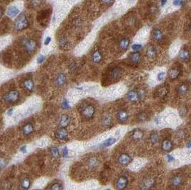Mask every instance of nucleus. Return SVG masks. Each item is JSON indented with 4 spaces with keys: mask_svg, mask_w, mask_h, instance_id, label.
<instances>
[{
    "mask_svg": "<svg viewBox=\"0 0 191 190\" xmlns=\"http://www.w3.org/2000/svg\"><path fill=\"white\" fill-rule=\"evenodd\" d=\"M29 25H30V21L27 17L24 14L19 15L14 22V28L17 31L26 30Z\"/></svg>",
    "mask_w": 191,
    "mask_h": 190,
    "instance_id": "nucleus-1",
    "label": "nucleus"
},
{
    "mask_svg": "<svg viewBox=\"0 0 191 190\" xmlns=\"http://www.w3.org/2000/svg\"><path fill=\"white\" fill-rule=\"evenodd\" d=\"M23 49L27 54H32L36 52L37 49V42L35 39L29 38L23 39L22 41Z\"/></svg>",
    "mask_w": 191,
    "mask_h": 190,
    "instance_id": "nucleus-2",
    "label": "nucleus"
},
{
    "mask_svg": "<svg viewBox=\"0 0 191 190\" xmlns=\"http://www.w3.org/2000/svg\"><path fill=\"white\" fill-rule=\"evenodd\" d=\"M20 98V94L18 90H13L4 94L2 97L3 100L7 104H14L17 103Z\"/></svg>",
    "mask_w": 191,
    "mask_h": 190,
    "instance_id": "nucleus-3",
    "label": "nucleus"
},
{
    "mask_svg": "<svg viewBox=\"0 0 191 190\" xmlns=\"http://www.w3.org/2000/svg\"><path fill=\"white\" fill-rule=\"evenodd\" d=\"M145 96V92L143 90H132L129 91L127 95V97L128 100L132 103H137L139 101L143 100Z\"/></svg>",
    "mask_w": 191,
    "mask_h": 190,
    "instance_id": "nucleus-4",
    "label": "nucleus"
},
{
    "mask_svg": "<svg viewBox=\"0 0 191 190\" xmlns=\"http://www.w3.org/2000/svg\"><path fill=\"white\" fill-rule=\"evenodd\" d=\"M95 114V108L93 105L88 104L85 105L81 109V114L83 117L85 119H92L93 118L94 115Z\"/></svg>",
    "mask_w": 191,
    "mask_h": 190,
    "instance_id": "nucleus-5",
    "label": "nucleus"
},
{
    "mask_svg": "<svg viewBox=\"0 0 191 190\" xmlns=\"http://www.w3.org/2000/svg\"><path fill=\"white\" fill-rule=\"evenodd\" d=\"M156 184V179L153 177H147L143 179L140 184L141 190H151Z\"/></svg>",
    "mask_w": 191,
    "mask_h": 190,
    "instance_id": "nucleus-6",
    "label": "nucleus"
},
{
    "mask_svg": "<svg viewBox=\"0 0 191 190\" xmlns=\"http://www.w3.org/2000/svg\"><path fill=\"white\" fill-rule=\"evenodd\" d=\"M110 77L112 80H117L122 77L123 74V70L121 67L119 66H115V67L112 68L110 71Z\"/></svg>",
    "mask_w": 191,
    "mask_h": 190,
    "instance_id": "nucleus-7",
    "label": "nucleus"
},
{
    "mask_svg": "<svg viewBox=\"0 0 191 190\" xmlns=\"http://www.w3.org/2000/svg\"><path fill=\"white\" fill-rule=\"evenodd\" d=\"M128 184V179L124 176H121L116 181V188L117 190H124Z\"/></svg>",
    "mask_w": 191,
    "mask_h": 190,
    "instance_id": "nucleus-8",
    "label": "nucleus"
},
{
    "mask_svg": "<svg viewBox=\"0 0 191 190\" xmlns=\"http://www.w3.org/2000/svg\"><path fill=\"white\" fill-rule=\"evenodd\" d=\"M55 137L59 140H62V141H64V140H67L68 139V137H69V132L66 128L60 127L59 129H58L57 131H55Z\"/></svg>",
    "mask_w": 191,
    "mask_h": 190,
    "instance_id": "nucleus-9",
    "label": "nucleus"
},
{
    "mask_svg": "<svg viewBox=\"0 0 191 190\" xmlns=\"http://www.w3.org/2000/svg\"><path fill=\"white\" fill-rule=\"evenodd\" d=\"M23 89L28 92H32L35 89V83L31 78H27L24 79L22 84Z\"/></svg>",
    "mask_w": 191,
    "mask_h": 190,
    "instance_id": "nucleus-10",
    "label": "nucleus"
},
{
    "mask_svg": "<svg viewBox=\"0 0 191 190\" xmlns=\"http://www.w3.org/2000/svg\"><path fill=\"white\" fill-rule=\"evenodd\" d=\"M67 83V77L65 74L63 72L59 73L55 79V85L58 87H62Z\"/></svg>",
    "mask_w": 191,
    "mask_h": 190,
    "instance_id": "nucleus-11",
    "label": "nucleus"
},
{
    "mask_svg": "<svg viewBox=\"0 0 191 190\" xmlns=\"http://www.w3.org/2000/svg\"><path fill=\"white\" fill-rule=\"evenodd\" d=\"M129 118V114L126 109H120L117 113V121L120 123H124L127 121Z\"/></svg>",
    "mask_w": 191,
    "mask_h": 190,
    "instance_id": "nucleus-12",
    "label": "nucleus"
},
{
    "mask_svg": "<svg viewBox=\"0 0 191 190\" xmlns=\"http://www.w3.org/2000/svg\"><path fill=\"white\" fill-rule=\"evenodd\" d=\"M129 59L132 64L137 65L140 63L141 59H142V55L139 52H132L130 54Z\"/></svg>",
    "mask_w": 191,
    "mask_h": 190,
    "instance_id": "nucleus-13",
    "label": "nucleus"
},
{
    "mask_svg": "<svg viewBox=\"0 0 191 190\" xmlns=\"http://www.w3.org/2000/svg\"><path fill=\"white\" fill-rule=\"evenodd\" d=\"M118 48L120 50L127 51L129 49L130 45V40L128 37H124V38L121 39L118 42Z\"/></svg>",
    "mask_w": 191,
    "mask_h": 190,
    "instance_id": "nucleus-14",
    "label": "nucleus"
},
{
    "mask_svg": "<svg viewBox=\"0 0 191 190\" xmlns=\"http://www.w3.org/2000/svg\"><path fill=\"white\" fill-rule=\"evenodd\" d=\"M117 162L122 165H127L132 162V157L127 154H122V155L119 156L118 159H117Z\"/></svg>",
    "mask_w": 191,
    "mask_h": 190,
    "instance_id": "nucleus-15",
    "label": "nucleus"
},
{
    "mask_svg": "<svg viewBox=\"0 0 191 190\" xmlns=\"http://www.w3.org/2000/svg\"><path fill=\"white\" fill-rule=\"evenodd\" d=\"M70 121L71 119L70 117H69V116L67 115V114H62V115H61V117H59V124L61 127L66 128L70 124Z\"/></svg>",
    "mask_w": 191,
    "mask_h": 190,
    "instance_id": "nucleus-16",
    "label": "nucleus"
},
{
    "mask_svg": "<svg viewBox=\"0 0 191 190\" xmlns=\"http://www.w3.org/2000/svg\"><path fill=\"white\" fill-rule=\"evenodd\" d=\"M143 137H144V133L142 130L140 129H134L130 134L131 139L135 141H140V140L142 139Z\"/></svg>",
    "mask_w": 191,
    "mask_h": 190,
    "instance_id": "nucleus-17",
    "label": "nucleus"
},
{
    "mask_svg": "<svg viewBox=\"0 0 191 190\" xmlns=\"http://www.w3.org/2000/svg\"><path fill=\"white\" fill-rule=\"evenodd\" d=\"M102 59H103V55L100 50L97 49V50L94 51L93 54H92V61L93 63L100 64L102 61Z\"/></svg>",
    "mask_w": 191,
    "mask_h": 190,
    "instance_id": "nucleus-18",
    "label": "nucleus"
},
{
    "mask_svg": "<svg viewBox=\"0 0 191 190\" xmlns=\"http://www.w3.org/2000/svg\"><path fill=\"white\" fill-rule=\"evenodd\" d=\"M152 35H153V39L157 42H162V40L163 39V37H164L163 32H162L160 29H155V30L153 31Z\"/></svg>",
    "mask_w": 191,
    "mask_h": 190,
    "instance_id": "nucleus-19",
    "label": "nucleus"
},
{
    "mask_svg": "<svg viewBox=\"0 0 191 190\" xmlns=\"http://www.w3.org/2000/svg\"><path fill=\"white\" fill-rule=\"evenodd\" d=\"M157 54H158L157 49L154 46H150L146 51V56L149 59H155L156 57Z\"/></svg>",
    "mask_w": 191,
    "mask_h": 190,
    "instance_id": "nucleus-20",
    "label": "nucleus"
},
{
    "mask_svg": "<svg viewBox=\"0 0 191 190\" xmlns=\"http://www.w3.org/2000/svg\"><path fill=\"white\" fill-rule=\"evenodd\" d=\"M180 71L179 69L177 68H172V69H169L168 72V77L171 80H175L180 76Z\"/></svg>",
    "mask_w": 191,
    "mask_h": 190,
    "instance_id": "nucleus-21",
    "label": "nucleus"
},
{
    "mask_svg": "<svg viewBox=\"0 0 191 190\" xmlns=\"http://www.w3.org/2000/svg\"><path fill=\"white\" fill-rule=\"evenodd\" d=\"M34 130H35L34 129V126L32 123H27L26 124H25L22 126V129L23 134L26 135V136L32 134L34 132Z\"/></svg>",
    "mask_w": 191,
    "mask_h": 190,
    "instance_id": "nucleus-22",
    "label": "nucleus"
},
{
    "mask_svg": "<svg viewBox=\"0 0 191 190\" xmlns=\"http://www.w3.org/2000/svg\"><path fill=\"white\" fill-rule=\"evenodd\" d=\"M190 58V54L187 49H182L179 52V59L182 61H187Z\"/></svg>",
    "mask_w": 191,
    "mask_h": 190,
    "instance_id": "nucleus-23",
    "label": "nucleus"
},
{
    "mask_svg": "<svg viewBox=\"0 0 191 190\" xmlns=\"http://www.w3.org/2000/svg\"><path fill=\"white\" fill-rule=\"evenodd\" d=\"M20 12V9L15 6H10L7 11V15L10 17H15L17 16Z\"/></svg>",
    "mask_w": 191,
    "mask_h": 190,
    "instance_id": "nucleus-24",
    "label": "nucleus"
},
{
    "mask_svg": "<svg viewBox=\"0 0 191 190\" xmlns=\"http://www.w3.org/2000/svg\"><path fill=\"white\" fill-rule=\"evenodd\" d=\"M162 150L165 152H170L173 148V144L169 139H165L162 143Z\"/></svg>",
    "mask_w": 191,
    "mask_h": 190,
    "instance_id": "nucleus-25",
    "label": "nucleus"
},
{
    "mask_svg": "<svg viewBox=\"0 0 191 190\" xmlns=\"http://www.w3.org/2000/svg\"><path fill=\"white\" fill-rule=\"evenodd\" d=\"M20 186L24 190H28L31 186V181L28 178H24L20 183Z\"/></svg>",
    "mask_w": 191,
    "mask_h": 190,
    "instance_id": "nucleus-26",
    "label": "nucleus"
},
{
    "mask_svg": "<svg viewBox=\"0 0 191 190\" xmlns=\"http://www.w3.org/2000/svg\"><path fill=\"white\" fill-rule=\"evenodd\" d=\"M171 184H173V186H175V187L180 186L182 184V178L178 175L175 176L172 179Z\"/></svg>",
    "mask_w": 191,
    "mask_h": 190,
    "instance_id": "nucleus-27",
    "label": "nucleus"
},
{
    "mask_svg": "<svg viewBox=\"0 0 191 190\" xmlns=\"http://www.w3.org/2000/svg\"><path fill=\"white\" fill-rule=\"evenodd\" d=\"M187 91H188V86L185 84H181L178 88V93L179 95H186Z\"/></svg>",
    "mask_w": 191,
    "mask_h": 190,
    "instance_id": "nucleus-28",
    "label": "nucleus"
},
{
    "mask_svg": "<svg viewBox=\"0 0 191 190\" xmlns=\"http://www.w3.org/2000/svg\"><path fill=\"white\" fill-rule=\"evenodd\" d=\"M116 141H117V139H116L115 138L110 137V138L107 139L102 144L101 147H103V148H105V147H110V146H112L113 144H115L116 142Z\"/></svg>",
    "mask_w": 191,
    "mask_h": 190,
    "instance_id": "nucleus-29",
    "label": "nucleus"
},
{
    "mask_svg": "<svg viewBox=\"0 0 191 190\" xmlns=\"http://www.w3.org/2000/svg\"><path fill=\"white\" fill-rule=\"evenodd\" d=\"M150 140L153 144H156V143H158V140H159V137H158V134L156 131H153L151 133L150 135Z\"/></svg>",
    "mask_w": 191,
    "mask_h": 190,
    "instance_id": "nucleus-30",
    "label": "nucleus"
},
{
    "mask_svg": "<svg viewBox=\"0 0 191 190\" xmlns=\"http://www.w3.org/2000/svg\"><path fill=\"white\" fill-rule=\"evenodd\" d=\"M102 123L105 126H110V124L112 123V117L110 115H105L102 118Z\"/></svg>",
    "mask_w": 191,
    "mask_h": 190,
    "instance_id": "nucleus-31",
    "label": "nucleus"
},
{
    "mask_svg": "<svg viewBox=\"0 0 191 190\" xmlns=\"http://www.w3.org/2000/svg\"><path fill=\"white\" fill-rule=\"evenodd\" d=\"M50 154L54 158H59V149L57 147H52L50 149Z\"/></svg>",
    "mask_w": 191,
    "mask_h": 190,
    "instance_id": "nucleus-32",
    "label": "nucleus"
},
{
    "mask_svg": "<svg viewBox=\"0 0 191 190\" xmlns=\"http://www.w3.org/2000/svg\"><path fill=\"white\" fill-rule=\"evenodd\" d=\"M88 164L90 168H96L98 166V161L95 158H91L88 162Z\"/></svg>",
    "mask_w": 191,
    "mask_h": 190,
    "instance_id": "nucleus-33",
    "label": "nucleus"
},
{
    "mask_svg": "<svg viewBox=\"0 0 191 190\" xmlns=\"http://www.w3.org/2000/svg\"><path fill=\"white\" fill-rule=\"evenodd\" d=\"M167 94V90L165 87H160V88L158 91V95L159 97H164V96L166 95Z\"/></svg>",
    "mask_w": 191,
    "mask_h": 190,
    "instance_id": "nucleus-34",
    "label": "nucleus"
},
{
    "mask_svg": "<svg viewBox=\"0 0 191 190\" xmlns=\"http://www.w3.org/2000/svg\"><path fill=\"white\" fill-rule=\"evenodd\" d=\"M50 190H63V188L62 184L59 183H54L51 186Z\"/></svg>",
    "mask_w": 191,
    "mask_h": 190,
    "instance_id": "nucleus-35",
    "label": "nucleus"
},
{
    "mask_svg": "<svg viewBox=\"0 0 191 190\" xmlns=\"http://www.w3.org/2000/svg\"><path fill=\"white\" fill-rule=\"evenodd\" d=\"M59 46H60V47H62L64 48L65 47H67L68 44H69V42H68V41L66 39L62 38V39H59Z\"/></svg>",
    "mask_w": 191,
    "mask_h": 190,
    "instance_id": "nucleus-36",
    "label": "nucleus"
},
{
    "mask_svg": "<svg viewBox=\"0 0 191 190\" xmlns=\"http://www.w3.org/2000/svg\"><path fill=\"white\" fill-rule=\"evenodd\" d=\"M62 108L64 109H68L70 108V105H69V101H68L67 99H64V100H63L62 103Z\"/></svg>",
    "mask_w": 191,
    "mask_h": 190,
    "instance_id": "nucleus-37",
    "label": "nucleus"
},
{
    "mask_svg": "<svg viewBox=\"0 0 191 190\" xmlns=\"http://www.w3.org/2000/svg\"><path fill=\"white\" fill-rule=\"evenodd\" d=\"M142 47V44H134L132 45V49L133 52H139V50H140Z\"/></svg>",
    "mask_w": 191,
    "mask_h": 190,
    "instance_id": "nucleus-38",
    "label": "nucleus"
},
{
    "mask_svg": "<svg viewBox=\"0 0 191 190\" xmlns=\"http://www.w3.org/2000/svg\"><path fill=\"white\" fill-rule=\"evenodd\" d=\"M41 4V0H31L30 1V6L32 7H37L40 6Z\"/></svg>",
    "mask_w": 191,
    "mask_h": 190,
    "instance_id": "nucleus-39",
    "label": "nucleus"
},
{
    "mask_svg": "<svg viewBox=\"0 0 191 190\" xmlns=\"http://www.w3.org/2000/svg\"><path fill=\"white\" fill-rule=\"evenodd\" d=\"M138 119H139V120L140 121H145L147 119H148V115L145 114V113L143 112L141 113V114H139V116H138Z\"/></svg>",
    "mask_w": 191,
    "mask_h": 190,
    "instance_id": "nucleus-40",
    "label": "nucleus"
},
{
    "mask_svg": "<svg viewBox=\"0 0 191 190\" xmlns=\"http://www.w3.org/2000/svg\"><path fill=\"white\" fill-rule=\"evenodd\" d=\"M45 59H46V56L45 55H40V56H38V58H37V62L38 63V64H42V63L45 61Z\"/></svg>",
    "mask_w": 191,
    "mask_h": 190,
    "instance_id": "nucleus-41",
    "label": "nucleus"
},
{
    "mask_svg": "<svg viewBox=\"0 0 191 190\" xmlns=\"http://www.w3.org/2000/svg\"><path fill=\"white\" fill-rule=\"evenodd\" d=\"M68 154H69V150H68L67 147H64L63 148L62 152V155L63 157H67L68 156Z\"/></svg>",
    "mask_w": 191,
    "mask_h": 190,
    "instance_id": "nucleus-42",
    "label": "nucleus"
},
{
    "mask_svg": "<svg viewBox=\"0 0 191 190\" xmlns=\"http://www.w3.org/2000/svg\"><path fill=\"white\" fill-rule=\"evenodd\" d=\"M165 77V74L164 72H160L157 76V78H158V81H162V80L164 79Z\"/></svg>",
    "mask_w": 191,
    "mask_h": 190,
    "instance_id": "nucleus-43",
    "label": "nucleus"
},
{
    "mask_svg": "<svg viewBox=\"0 0 191 190\" xmlns=\"http://www.w3.org/2000/svg\"><path fill=\"white\" fill-rule=\"evenodd\" d=\"M102 4L105 5H111L114 3L115 0H101Z\"/></svg>",
    "mask_w": 191,
    "mask_h": 190,
    "instance_id": "nucleus-44",
    "label": "nucleus"
},
{
    "mask_svg": "<svg viewBox=\"0 0 191 190\" xmlns=\"http://www.w3.org/2000/svg\"><path fill=\"white\" fill-rule=\"evenodd\" d=\"M51 41H52V38H51L50 37H47L45 39V40H44V44L46 46L49 45V44H50Z\"/></svg>",
    "mask_w": 191,
    "mask_h": 190,
    "instance_id": "nucleus-45",
    "label": "nucleus"
},
{
    "mask_svg": "<svg viewBox=\"0 0 191 190\" xmlns=\"http://www.w3.org/2000/svg\"><path fill=\"white\" fill-rule=\"evenodd\" d=\"M182 3H183L182 0H174L173 1V4L175 6H180V5L182 4Z\"/></svg>",
    "mask_w": 191,
    "mask_h": 190,
    "instance_id": "nucleus-46",
    "label": "nucleus"
},
{
    "mask_svg": "<svg viewBox=\"0 0 191 190\" xmlns=\"http://www.w3.org/2000/svg\"><path fill=\"white\" fill-rule=\"evenodd\" d=\"M77 64H76V63H75V62H73V63H72V64H70V68H69V69H70L71 70H75L77 69Z\"/></svg>",
    "mask_w": 191,
    "mask_h": 190,
    "instance_id": "nucleus-47",
    "label": "nucleus"
},
{
    "mask_svg": "<svg viewBox=\"0 0 191 190\" xmlns=\"http://www.w3.org/2000/svg\"><path fill=\"white\" fill-rule=\"evenodd\" d=\"M20 152H22L23 154H25L27 152V146L26 145H24L20 148Z\"/></svg>",
    "mask_w": 191,
    "mask_h": 190,
    "instance_id": "nucleus-48",
    "label": "nucleus"
},
{
    "mask_svg": "<svg viewBox=\"0 0 191 190\" xmlns=\"http://www.w3.org/2000/svg\"><path fill=\"white\" fill-rule=\"evenodd\" d=\"M167 159H168V161L169 162H173V161L174 160V157H173V156H171V155H168V156H167Z\"/></svg>",
    "mask_w": 191,
    "mask_h": 190,
    "instance_id": "nucleus-49",
    "label": "nucleus"
},
{
    "mask_svg": "<svg viewBox=\"0 0 191 190\" xmlns=\"http://www.w3.org/2000/svg\"><path fill=\"white\" fill-rule=\"evenodd\" d=\"M13 112H14V109L13 108L9 109V110H8V112H7L8 115H9V116H12V115Z\"/></svg>",
    "mask_w": 191,
    "mask_h": 190,
    "instance_id": "nucleus-50",
    "label": "nucleus"
},
{
    "mask_svg": "<svg viewBox=\"0 0 191 190\" xmlns=\"http://www.w3.org/2000/svg\"><path fill=\"white\" fill-rule=\"evenodd\" d=\"M167 1H168V0H161V6H165V5L166 4Z\"/></svg>",
    "mask_w": 191,
    "mask_h": 190,
    "instance_id": "nucleus-51",
    "label": "nucleus"
},
{
    "mask_svg": "<svg viewBox=\"0 0 191 190\" xmlns=\"http://www.w3.org/2000/svg\"><path fill=\"white\" fill-rule=\"evenodd\" d=\"M1 17H3V15H4V10L3 9V7L1 8Z\"/></svg>",
    "mask_w": 191,
    "mask_h": 190,
    "instance_id": "nucleus-52",
    "label": "nucleus"
},
{
    "mask_svg": "<svg viewBox=\"0 0 191 190\" xmlns=\"http://www.w3.org/2000/svg\"><path fill=\"white\" fill-rule=\"evenodd\" d=\"M190 147H191V142H188L187 144V148H190Z\"/></svg>",
    "mask_w": 191,
    "mask_h": 190,
    "instance_id": "nucleus-53",
    "label": "nucleus"
},
{
    "mask_svg": "<svg viewBox=\"0 0 191 190\" xmlns=\"http://www.w3.org/2000/svg\"><path fill=\"white\" fill-rule=\"evenodd\" d=\"M105 190H111L110 189H105Z\"/></svg>",
    "mask_w": 191,
    "mask_h": 190,
    "instance_id": "nucleus-54",
    "label": "nucleus"
}]
</instances>
